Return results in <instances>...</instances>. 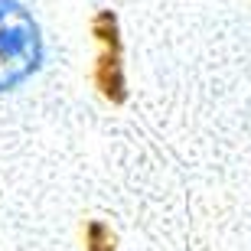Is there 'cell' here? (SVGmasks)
Here are the masks:
<instances>
[{"label": "cell", "instance_id": "obj_1", "mask_svg": "<svg viewBox=\"0 0 251 251\" xmlns=\"http://www.w3.org/2000/svg\"><path fill=\"white\" fill-rule=\"evenodd\" d=\"M43 62V36L20 0H0V92L29 78Z\"/></svg>", "mask_w": 251, "mask_h": 251}]
</instances>
